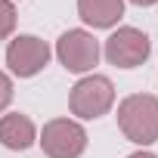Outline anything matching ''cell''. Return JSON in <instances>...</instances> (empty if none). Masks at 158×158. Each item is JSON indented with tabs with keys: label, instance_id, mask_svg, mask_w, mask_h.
I'll list each match as a JSON object with an SVG mask.
<instances>
[{
	"label": "cell",
	"instance_id": "1",
	"mask_svg": "<svg viewBox=\"0 0 158 158\" xmlns=\"http://www.w3.org/2000/svg\"><path fill=\"white\" fill-rule=\"evenodd\" d=\"M118 127L133 146L158 143V96L130 93L118 102Z\"/></svg>",
	"mask_w": 158,
	"mask_h": 158
},
{
	"label": "cell",
	"instance_id": "2",
	"mask_svg": "<svg viewBox=\"0 0 158 158\" xmlns=\"http://www.w3.org/2000/svg\"><path fill=\"white\" fill-rule=\"evenodd\" d=\"M115 106V84L106 74H84L68 93V109L81 121H96Z\"/></svg>",
	"mask_w": 158,
	"mask_h": 158
},
{
	"label": "cell",
	"instance_id": "3",
	"mask_svg": "<svg viewBox=\"0 0 158 158\" xmlns=\"http://www.w3.org/2000/svg\"><path fill=\"white\" fill-rule=\"evenodd\" d=\"M47 158H81L87 152V130L74 118H53L37 133Z\"/></svg>",
	"mask_w": 158,
	"mask_h": 158
},
{
	"label": "cell",
	"instance_id": "4",
	"mask_svg": "<svg viewBox=\"0 0 158 158\" xmlns=\"http://www.w3.org/2000/svg\"><path fill=\"white\" fill-rule=\"evenodd\" d=\"M99 53H102V47H99V40H96L87 28H68V31H62L59 40H56V59H59L62 68L71 71V74H87V71H93V65L99 62Z\"/></svg>",
	"mask_w": 158,
	"mask_h": 158
},
{
	"label": "cell",
	"instance_id": "5",
	"mask_svg": "<svg viewBox=\"0 0 158 158\" xmlns=\"http://www.w3.org/2000/svg\"><path fill=\"white\" fill-rule=\"evenodd\" d=\"M102 53L115 68H139L152 56V40L146 31H139L133 25H121L118 31H112L106 37Z\"/></svg>",
	"mask_w": 158,
	"mask_h": 158
},
{
	"label": "cell",
	"instance_id": "6",
	"mask_svg": "<svg viewBox=\"0 0 158 158\" xmlns=\"http://www.w3.org/2000/svg\"><path fill=\"white\" fill-rule=\"evenodd\" d=\"M53 50L47 40H40L37 34H16L6 47V65H10V74L16 77H34L37 71L47 68Z\"/></svg>",
	"mask_w": 158,
	"mask_h": 158
},
{
	"label": "cell",
	"instance_id": "7",
	"mask_svg": "<svg viewBox=\"0 0 158 158\" xmlns=\"http://www.w3.org/2000/svg\"><path fill=\"white\" fill-rule=\"evenodd\" d=\"M37 143V127L28 115L22 112H10L0 115V146L10 152H25Z\"/></svg>",
	"mask_w": 158,
	"mask_h": 158
},
{
	"label": "cell",
	"instance_id": "8",
	"mask_svg": "<svg viewBox=\"0 0 158 158\" xmlns=\"http://www.w3.org/2000/svg\"><path fill=\"white\" fill-rule=\"evenodd\" d=\"M77 16L90 28H115L124 16V0H77Z\"/></svg>",
	"mask_w": 158,
	"mask_h": 158
},
{
	"label": "cell",
	"instance_id": "9",
	"mask_svg": "<svg viewBox=\"0 0 158 158\" xmlns=\"http://www.w3.org/2000/svg\"><path fill=\"white\" fill-rule=\"evenodd\" d=\"M13 31H16V3L0 0V40H6Z\"/></svg>",
	"mask_w": 158,
	"mask_h": 158
},
{
	"label": "cell",
	"instance_id": "10",
	"mask_svg": "<svg viewBox=\"0 0 158 158\" xmlns=\"http://www.w3.org/2000/svg\"><path fill=\"white\" fill-rule=\"evenodd\" d=\"M10 102H13V77L6 71H0V115L6 112Z\"/></svg>",
	"mask_w": 158,
	"mask_h": 158
},
{
	"label": "cell",
	"instance_id": "11",
	"mask_svg": "<svg viewBox=\"0 0 158 158\" xmlns=\"http://www.w3.org/2000/svg\"><path fill=\"white\" fill-rule=\"evenodd\" d=\"M127 158H158V155L149 152V149H139V152H133V155H127Z\"/></svg>",
	"mask_w": 158,
	"mask_h": 158
},
{
	"label": "cell",
	"instance_id": "12",
	"mask_svg": "<svg viewBox=\"0 0 158 158\" xmlns=\"http://www.w3.org/2000/svg\"><path fill=\"white\" fill-rule=\"evenodd\" d=\"M130 3H136V6H155L158 0H130Z\"/></svg>",
	"mask_w": 158,
	"mask_h": 158
}]
</instances>
